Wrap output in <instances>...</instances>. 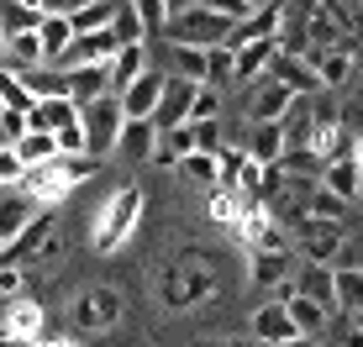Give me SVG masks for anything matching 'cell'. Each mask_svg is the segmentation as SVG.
<instances>
[{
	"label": "cell",
	"mask_w": 363,
	"mask_h": 347,
	"mask_svg": "<svg viewBox=\"0 0 363 347\" xmlns=\"http://www.w3.org/2000/svg\"><path fill=\"white\" fill-rule=\"evenodd\" d=\"M274 53H279V37H264V42H247L232 53V79L237 84H258L274 64Z\"/></svg>",
	"instance_id": "cell-14"
},
{
	"label": "cell",
	"mask_w": 363,
	"mask_h": 347,
	"mask_svg": "<svg viewBox=\"0 0 363 347\" xmlns=\"http://www.w3.org/2000/svg\"><path fill=\"white\" fill-rule=\"evenodd\" d=\"M32 106H37V101L27 95V84H21L11 69H0V110H21V116H27Z\"/></svg>",
	"instance_id": "cell-34"
},
{
	"label": "cell",
	"mask_w": 363,
	"mask_h": 347,
	"mask_svg": "<svg viewBox=\"0 0 363 347\" xmlns=\"http://www.w3.org/2000/svg\"><path fill=\"white\" fill-rule=\"evenodd\" d=\"M200 6V0H164V16L174 21V16H184V11H195Z\"/></svg>",
	"instance_id": "cell-44"
},
{
	"label": "cell",
	"mask_w": 363,
	"mask_h": 347,
	"mask_svg": "<svg viewBox=\"0 0 363 347\" xmlns=\"http://www.w3.org/2000/svg\"><path fill=\"white\" fill-rule=\"evenodd\" d=\"M353 164H358V174H363V132L353 137Z\"/></svg>",
	"instance_id": "cell-45"
},
{
	"label": "cell",
	"mask_w": 363,
	"mask_h": 347,
	"mask_svg": "<svg viewBox=\"0 0 363 347\" xmlns=\"http://www.w3.org/2000/svg\"><path fill=\"white\" fill-rule=\"evenodd\" d=\"M253 337L264 342V347H279V342L300 337V331H295V321L284 316V305L269 300V305H258V311H253Z\"/></svg>",
	"instance_id": "cell-21"
},
{
	"label": "cell",
	"mask_w": 363,
	"mask_h": 347,
	"mask_svg": "<svg viewBox=\"0 0 363 347\" xmlns=\"http://www.w3.org/2000/svg\"><path fill=\"white\" fill-rule=\"evenodd\" d=\"M158 95H164V69H153V64H147V69L127 84V90L116 95V106H121V116H127V121H153Z\"/></svg>",
	"instance_id": "cell-12"
},
{
	"label": "cell",
	"mask_w": 363,
	"mask_h": 347,
	"mask_svg": "<svg viewBox=\"0 0 363 347\" xmlns=\"http://www.w3.org/2000/svg\"><path fill=\"white\" fill-rule=\"evenodd\" d=\"M190 121H221V90H216V84H195Z\"/></svg>",
	"instance_id": "cell-38"
},
{
	"label": "cell",
	"mask_w": 363,
	"mask_h": 347,
	"mask_svg": "<svg viewBox=\"0 0 363 347\" xmlns=\"http://www.w3.org/2000/svg\"><path fill=\"white\" fill-rule=\"evenodd\" d=\"M127 11H132V16H137V27H143L147 37H153V32H164V0H127Z\"/></svg>",
	"instance_id": "cell-39"
},
{
	"label": "cell",
	"mask_w": 363,
	"mask_h": 347,
	"mask_svg": "<svg viewBox=\"0 0 363 347\" xmlns=\"http://www.w3.org/2000/svg\"><path fill=\"white\" fill-rule=\"evenodd\" d=\"M321 190H332L337 200H347L353 205L358 200V184H363V174H358V164H353V153H342V158H332V164H321Z\"/></svg>",
	"instance_id": "cell-19"
},
{
	"label": "cell",
	"mask_w": 363,
	"mask_h": 347,
	"mask_svg": "<svg viewBox=\"0 0 363 347\" xmlns=\"http://www.w3.org/2000/svg\"><path fill=\"white\" fill-rule=\"evenodd\" d=\"M190 95H195V84H184V79H169V74H164V95H158L153 127H158V132H169V127H184V121H190Z\"/></svg>",
	"instance_id": "cell-15"
},
{
	"label": "cell",
	"mask_w": 363,
	"mask_h": 347,
	"mask_svg": "<svg viewBox=\"0 0 363 347\" xmlns=\"http://www.w3.org/2000/svg\"><path fill=\"white\" fill-rule=\"evenodd\" d=\"M37 210H43V205H37L27 190H6V195H0V247H11V242H16V232L27 227Z\"/></svg>",
	"instance_id": "cell-17"
},
{
	"label": "cell",
	"mask_w": 363,
	"mask_h": 347,
	"mask_svg": "<svg viewBox=\"0 0 363 347\" xmlns=\"http://www.w3.org/2000/svg\"><path fill=\"white\" fill-rule=\"evenodd\" d=\"M64 84H69V101L74 106H90V101H100V95H111L106 69H69Z\"/></svg>",
	"instance_id": "cell-28"
},
{
	"label": "cell",
	"mask_w": 363,
	"mask_h": 347,
	"mask_svg": "<svg viewBox=\"0 0 363 347\" xmlns=\"http://www.w3.org/2000/svg\"><path fill=\"white\" fill-rule=\"evenodd\" d=\"M353 205H363V184H358V200H353Z\"/></svg>",
	"instance_id": "cell-52"
},
{
	"label": "cell",
	"mask_w": 363,
	"mask_h": 347,
	"mask_svg": "<svg viewBox=\"0 0 363 347\" xmlns=\"http://www.w3.org/2000/svg\"><path fill=\"white\" fill-rule=\"evenodd\" d=\"M311 69H316V84L321 90H342L353 79V47H327V53H306Z\"/></svg>",
	"instance_id": "cell-18"
},
{
	"label": "cell",
	"mask_w": 363,
	"mask_h": 347,
	"mask_svg": "<svg viewBox=\"0 0 363 347\" xmlns=\"http://www.w3.org/2000/svg\"><path fill=\"white\" fill-rule=\"evenodd\" d=\"M184 127H190V153H211L216 158L221 147H227L221 142V121H184Z\"/></svg>",
	"instance_id": "cell-36"
},
{
	"label": "cell",
	"mask_w": 363,
	"mask_h": 347,
	"mask_svg": "<svg viewBox=\"0 0 363 347\" xmlns=\"http://www.w3.org/2000/svg\"><path fill=\"white\" fill-rule=\"evenodd\" d=\"M290 106H295V95L284 90V84H274V79H258L253 95H247V116H253V127H258V121H284Z\"/></svg>",
	"instance_id": "cell-16"
},
{
	"label": "cell",
	"mask_w": 363,
	"mask_h": 347,
	"mask_svg": "<svg viewBox=\"0 0 363 347\" xmlns=\"http://www.w3.org/2000/svg\"><path fill=\"white\" fill-rule=\"evenodd\" d=\"M279 347H321V342H311V337H290V342H279Z\"/></svg>",
	"instance_id": "cell-48"
},
{
	"label": "cell",
	"mask_w": 363,
	"mask_h": 347,
	"mask_svg": "<svg viewBox=\"0 0 363 347\" xmlns=\"http://www.w3.org/2000/svg\"><path fill=\"white\" fill-rule=\"evenodd\" d=\"M279 27H284V6L279 0H269V6H258V11H247L242 21H232L227 27V53H237V47H247V42H264V37H279Z\"/></svg>",
	"instance_id": "cell-10"
},
{
	"label": "cell",
	"mask_w": 363,
	"mask_h": 347,
	"mask_svg": "<svg viewBox=\"0 0 363 347\" xmlns=\"http://www.w3.org/2000/svg\"><path fill=\"white\" fill-rule=\"evenodd\" d=\"M21 174H27V169H21V158L11 153V147H0V190H16Z\"/></svg>",
	"instance_id": "cell-40"
},
{
	"label": "cell",
	"mask_w": 363,
	"mask_h": 347,
	"mask_svg": "<svg viewBox=\"0 0 363 347\" xmlns=\"http://www.w3.org/2000/svg\"><path fill=\"white\" fill-rule=\"evenodd\" d=\"M0 127H6V142L27 137V116H21V110H0Z\"/></svg>",
	"instance_id": "cell-43"
},
{
	"label": "cell",
	"mask_w": 363,
	"mask_h": 347,
	"mask_svg": "<svg viewBox=\"0 0 363 347\" xmlns=\"http://www.w3.org/2000/svg\"><path fill=\"white\" fill-rule=\"evenodd\" d=\"M279 153H284L279 121H258L253 137H247V158H253V164H264V169H274V164H279Z\"/></svg>",
	"instance_id": "cell-25"
},
{
	"label": "cell",
	"mask_w": 363,
	"mask_h": 347,
	"mask_svg": "<svg viewBox=\"0 0 363 347\" xmlns=\"http://www.w3.org/2000/svg\"><path fill=\"white\" fill-rule=\"evenodd\" d=\"M184 153H190V127H169V132H158V147H153L158 164H179Z\"/></svg>",
	"instance_id": "cell-35"
},
{
	"label": "cell",
	"mask_w": 363,
	"mask_h": 347,
	"mask_svg": "<svg viewBox=\"0 0 363 347\" xmlns=\"http://www.w3.org/2000/svg\"><path fill=\"white\" fill-rule=\"evenodd\" d=\"M16 79L21 84H27V95H32V101H53V95H69V84H64V74H58V69H27V74H16Z\"/></svg>",
	"instance_id": "cell-31"
},
{
	"label": "cell",
	"mask_w": 363,
	"mask_h": 347,
	"mask_svg": "<svg viewBox=\"0 0 363 347\" xmlns=\"http://www.w3.org/2000/svg\"><path fill=\"white\" fill-rule=\"evenodd\" d=\"M27 295V274L21 268H0V300H21Z\"/></svg>",
	"instance_id": "cell-41"
},
{
	"label": "cell",
	"mask_w": 363,
	"mask_h": 347,
	"mask_svg": "<svg viewBox=\"0 0 363 347\" xmlns=\"http://www.w3.org/2000/svg\"><path fill=\"white\" fill-rule=\"evenodd\" d=\"M237 237L253 247V253H290V232H284L264 205H247V210H242V221H237Z\"/></svg>",
	"instance_id": "cell-11"
},
{
	"label": "cell",
	"mask_w": 363,
	"mask_h": 347,
	"mask_svg": "<svg viewBox=\"0 0 363 347\" xmlns=\"http://www.w3.org/2000/svg\"><path fill=\"white\" fill-rule=\"evenodd\" d=\"M137 221H143V190H137V184H116V190L106 195V205L95 210L90 247H95V253H116V247H127V237L137 232Z\"/></svg>",
	"instance_id": "cell-2"
},
{
	"label": "cell",
	"mask_w": 363,
	"mask_h": 347,
	"mask_svg": "<svg viewBox=\"0 0 363 347\" xmlns=\"http://www.w3.org/2000/svg\"><path fill=\"white\" fill-rule=\"evenodd\" d=\"M143 69H147V47H143V42L116 47V58L106 64V84H111V95H121V90H127V84H132Z\"/></svg>",
	"instance_id": "cell-22"
},
{
	"label": "cell",
	"mask_w": 363,
	"mask_h": 347,
	"mask_svg": "<svg viewBox=\"0 0 363 347\" xmlns=\"http://www.w3.org/2000/svg\"><path fill=\"white\" fill-rule=\"evenodd\" d=\"M0 69H6V37H0Z\"/></svg>",
	"instance_id": "cell-51"
},
{
	"label": "cell",
	"mask_w": 363,
	"mask_h": 347,
	"mask_svg": "<svg viewBox=\"0 0 363 347\" xmlns=\"http://www.w3.org/2000/svg\"><path fill=\"white\" fill-rule=\"evenodd\" d=\"M211 290H216V279H211L206 263H179L164 274V305L169 311H190V305L211 300Z\"/></svg>",
	"instance_id": "cell-8"
},
{
	"label": "cell",
	"mask_w": 363,
	"mask_h": 347,
	"mask_svg": "<svg viewBox=\"0 0 363 347\" xmlns=\"http://www.w3.org/2000/svg\"><path fill=\"white\" fill-rule=\"evenodd\" d=\"M264 79L284 84V90H290L295 101H311V95H321V84H316V69H311V58H306V53H284V47H279Z\"/></svg>",
	"instance_id": "cell-13"
},
{
	"label": "cell",
	"mask_w": 363,
	"mask_h": 347,
	"mask_svg": "<svg viewBox=\"0 0 363 347\" xmlns=\"http://www.w3.org/2000/svg\"><path fill=\"white\" fill-rule=\"evenodd\" d=\"M11 153L21 158V169H43L58 158V142H53V132H27V137L11 142Z\"/></svg>",
	"instance_id": "cell-26"
},
{
	"label": "cell",
	"mask_w": 363,
	"mask_h": 347,
	"mask_svg": "<svg viewBox=\"0 0 363 347\" xmlns=\"http://www.w3.org/2000/svg\"><path fill=\"white\" fill-rule=\"evenodd\" d=\"M332 300H337V311L363 316V268H332Z\"/></svg>",
	"instance_id": "cell-30"
},
{
	"label": "cell",
	"mask_w": 363,
	"mask_h": 347,
	"mask_svg": "<svg viewBox=\"0 0 363 347\" xmlns=\"http://www.w3.org/2000/svg\"><path fill=\"white\" fill-rule=\"evenodd\" d=\"M43 347H79V342H69V337H43Z\"/></svg>",
	"instance_id": "cell-47"
},
{
	"label": "cell",
	"mask_w": 363,
	"mask_h": 347,
	"mask_svg": "<svg viewBox=\"0 0 363 347\" xmlns=\"http://www.w3.org/2000/svg\"><path fill=\"white\" fill-rule=\"evenodd\" d=\"M121 106H116V95H100V101L90 106H79V132H84V158H106V153H116V137H121Z\"/></svg>",
	"instance_id": "cell-4"
},
{
	"label": "cell",
	"mask_w": 363,
	"mask_h": 347,
	"mask_svg": "<svg viewBox=\"0 0 363 347\" xmlns=\"http://www.w3.org/2000/svg\"><path fill=\"white\" fill-rule=\"evenodd\" d=\"M347 347H363V326H353V331H347Z\"/></svg>",
	"instance_id": "cell-49"
},
{
	"label": "cell",
	"mask_w": 363,
	"mask_h": 347,
	"mask_svg": "<svg viewBox=\"0 0 363 347\" xmlns=\"http://www.w3.org/2000/svg\"><path fill=\"white\" fill-rule=\"evenodd\" d=\"M247 268H253L258 290H279V284H290V253H253Z\"/></svg>",
	"instance_id": "cell-27"
},
{
	"label": "cell",
	"mask_w": 363,
	"mask_h": 347,
	"mask_svg": "<svg viewBox=\"0 0 363 347\" xmlns=\"http://www.w3.org/2000/svg\"><path fill=\"white\" fill-rule=\"evenodd\" d=\"M169 79H184V84H211V64H206V47H174L169 42Z\"/></svg>",
	"instance_id": "cell-23"
},
{
	"label": "cell",
	"mask_w": 363,
	"mask_h": 347,
	"mask_svg": "<svg viewBox=\"0 0 363 347\" xmlns=\"http://www.w3.org/2000/svg\"><path fill=\"white\" fill-rule=\"evenodd\" d=\"M111 21H116V6H111V0H90V6H79V11L69 16V32H74V37H84V32L111 27Z\"/></svg>",
	"instance_id": "cell-32"
},
{
	"label": "cell",
	"mask_w": 363,
	"mask_h": 347,
	"mask_svg": "<svg viewBox=\"0 0 363 347\" xmlns=\"http://www.w3.org/2000/svg\"><path fill=\"white\" fill-rule=\"evenodd\" d=\"M295 242H300V253H306V263H316V268H337L347 232L337 227V221H300V227H295Z\"/></svg>",
	"instance_id": "cell-9"
},
{
	"label": "cell",
	"mask_w": 363,
	"mask_h": 347,
	"mask_svg": "<svg viewBox=\"0 0 363 347\" xmlns=\"http://www.w3.org/2000/svg\"><path fill=\"white\" fill-rule=\"evenodd\" d=\"M53 253H58V216L53 210H37L27 227L16 232V242L0 247V268H21V274H27L32 263H43V258H53Z\"/></svg>",
	"instance_id": "cell-3"
},
{
	"label": "cell",
	"mask_w": 363,
	"mask_h": 347,
	"mask_svg": "<svg viewBox=\"0 0 363 347\" xmlns=\"http://www.w3.org/2000/svg\"><path fill=\"white\" fill-rule=\"evenodd\" d=\"M290 290L300 295V300H316L321 311H337V300H332V268H316V263H300L295 274H290Z\"/></svg>",
	"instance_id": "cell-20"
},
{
	"label": "cell",
	"mask_w": 363,
	"mask_h": 347,
	"mask_svg": "<svg viewBox=\"0 0 363 347\" xmlns=\"http://www.w3.org/2000/svg\"><path fill=\"white\" fill-rule=\"evenodd\" d=\"M242 200H237L232 190H211V221H216V227H232L237 232V221H242Z\"/></svg>",
	"instance_id": "cell-37"
},
{
	"label": "cell",
	"mask_w": 363,
	"mask_h": 347,
	"mask_svg": "<svg viewBox=\"0 0 363 347\" xmlns=\"http://www.w3.org/2000/svg\"><path fill=\"white\" fill-rule=\"evenodd\" d=\"M153 147H158V127H153V121H121L116 153H127V158H153Z\"/></svg>",
	"instance_id": "cell-29"
},
{
	"label": "cell",
	"mask_w": 363,
	"mask_h": 347,
	"mask_svg": "<svg viewBox=\"0 0 363 347\" xmlns=\"http://www.w3.org/2000/svg\"><path fill=\"white\" fill-rule=\"evenodd\" d=\"M227 27L232 21H221V16H211V11H184V16H174L164 21V37L174 47H221L227 42Z\"/></svg>",
	"instance_id": "cell-7"
},
{
	"label": "cell",
	"mask_w": 363,
	"mask_h": 347,
	"mask_svg": "<svg viewBox=\"0 0 363 347\" xmlns=\"http://www.w3.org/2000/svg\"><path fill=\"white\" fill-rule=\"evenodd\" d=\"M69 316H74L79 331H111L121 316H127V305H121V295L111 290V284H84V290L74 295Z\"/></svg>",
	"instance_id": "cell-5"
},
{
	"label": "cell",
	"mask_w": 363,
	"mask_h": 347,
	"mask_svg": "<svg viewBox=\"0 0 363 347\" xmlns=\"http://www.w3.org/2000/svg\"><path fill=\"white\" fill-rule=\"evenodd\" d=\"M200 347H247V342H237V337H221V342H200Z\"/></svg>",
	"instance_id": "cell-46"
},
{
	"label": "cell",
	"mask_w": 363,
	"mask_h": 347,
	"mask_svg": "<svg viewBox=\"0 0 363 347\" xmlns=\"http://www.w3.org/2000/svg\"><path fill=\"white\" fill-rule=\"evenodd\" d=\"M74 32H69V16H43L37 21V47H43V64H58L69 53Z\"/></svg>",
	"instance_id": "cell-24"
},
{
	"label": "cell",
	"mask_w": 363,
	"mask_h": 347,
	"mask_svg": "<svg viewBox=\"0 0 363 347\" xmlns=\"http://www.w3.org/2000/svg\"><path fill=\"white\" fill-rule=\"evenodd\" d=\"M242 6H247V11H258V6H269V0H242Z\"/></svg>",
	"instance_id": "cell-50"
},
{
	"label": "cell",
	"mask_w": 363,
	"mask_h": 347,
	"mask_svg": "<svg viewBox=\"0 0 363 347\" xmlns=\"http://www.w3.org/2000/svg\"><path fill=\"white\" fill-rule=\"evenodd\" d=\"M95 174H100L95 158H64V153H58L53 164H43V169H27V174H21V184H16V190H27L43 210H53V200L74 195L79 184H90Z\"/></svg>",
	"instance_id": "cell-1"
},
{
	"label": "cell",
	"mask_w": 363,
	"mask_h": 347,
	"mask_svg": "<svg viewBox=\"0 0 363 347\" xmlns=\"http://www.w3.org/2000/svg\"><path fill=\"white\" fill-rule=\"evenodd\" d=\"M174 169H179L190 184H200V190H216V158L211 153H184Z\"/></svg>",
	"instance_id": "cell-33"
},
{
	"label": "cell",
	"mask_w": 363,
	"mask_h": 347,
	"mask_svg": "<svg viewBox=\"0 0 363 347\" xmlns=\"http://www.w3.org/2000/svg\"><path fill=\"white\" fill-rule=\"evenodd\" d=\"M48 337V311L43 300L21 295V300L0 305V347H21V342H43Z\"/></svg>",
	"instance_id": "cell-6"
},
{
	"label": "cell",
	"mask_w": 363,
	"mask_h": 347,
	"mask_svg": "<svg viewBox=\"0 0 363 347\" xmlns=\"http://www.w3.org/2000/svg\"><path fill=\"white\" fill-rule=\"evenodd\" d=\"M206 64H211V84L232 79V53L227 47H206Z\"/></svg>",
	"instance_id": "cell-42"
}]
</instances>
